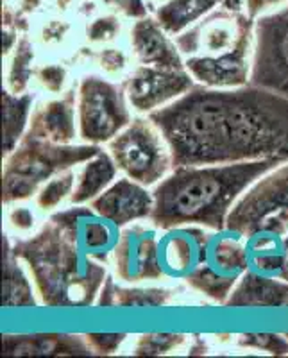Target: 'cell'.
I'll return each mask as SVG.
<instances>
[{
  "label": "cell",
  "mask_w": 288,
  "mask_h": 358,
  "mask_svg": "<svg viewBox=\"0 0 288 358\" xmlns=\"http://www.w3.org/2000/svg\"><path fill=\"white\" fill-rule=\"evenodd\" d=\"M149 118L168 143L174 167L288 162V97L264 86L197 85Z\"/></svg>",
  "instance_id": "1"
},
{
  "label": "cell",
  "mask_w": 288,
  "mask_h": 358,
  "mask_svg": "<svg viewBox=\"0 0 288 358\" xmlns=\"http://www.w3.org/2000/svg\"><path fill=\"white\" fill-rule=\"evenodd\" d=\"M281 163L285 162L258 159L174 167L152 192L154 210L150 222L158 229L203 226L217 231L226 228L227 217L244 192Z\"/></svg>",
  "instance_id": "2"
},
{
  "label": "cell",
  "mask_w": 288,
  "mask_h": 358,
  "mask_svg": "<svg viewBox=\"0 0 288 358\" xmlns=\"http://www.w3.org/2000/svg\"><path fill=\"white\" fill-rule=\"evenodd\" d=\"M13 252L33 274L41 303L50 308H86L97 305L106 264L88 257L52 219L31 238L18 241Z\"/></svg>",
  "instance_id": "3"
},
{
  "label": "cell",
  "mask_w": 288,
  "mask_h": 358,
  "mask_svg": "<svg viewBox=\"0 0 288 358\" xmlns=\"http://www.w3.org/2000/svg\"><path fill=\"white\" fill-rule=\"evenodd\" d=\"M102 149L95 143H54L25 133L17 149L9 152L2 174L4 203L25 201L36 194L47 179L69 171L73 165L86 163Z\"/></svg>",
  "instance_id": "4"
},
{
  "label": "cell",
  "mask_w": 288,
  "mask_h": 358,
  "mask_svg": "<svg viewBox=\"0 0 288 358\" xmlns=\"http://www.w3.org/2000/svg\"><path fill=\"white\" fill-rule=\"evenodd\" d=\"M108 149L118 171L143 187L158 185L174 167L168 143L150 118H134Z\"/></svg>",
  "instance_id": "5"
},
{
  "label": "cell",
  "mask_w": 288,
  "mask_h": 358,
  "mask_svg": "<svg viewBox=\"0 0 288 358\" xmlns=\"http://www.w3.org/2000/svg\"><path fill=\"white\" fill-rule=\"evenodd\" d=\"M244 242V235L229 228L208 233L204 260L197 273L187 280L188 285L211 301L226 305L236 283L247 273Z\"/></svg>",
  "instance_id": "6"
},
{
  "label": "cell",
  "mask_w": 288,
  "mask_h": 358,
  "mask_svg": "<svg viewBox=\"0 0 288 358\" xmlns=\"http://www.w3.org/2000/svg\"><path fill=\"white\" fill-rule=\"evenodd\" d=\"M131 122L122 88L95 76L82 79L78 94V126L82 142L95 145L111 142Z\"/></svg>",
  "instance_id": "7"
},
{
  "label": "cell",
  "mask_w": 288,
  "mask_h": 358,
  "mask_svg": "<svg viewBox=\"0 0 288 358\" xmlns=\"http://www.w3.org/2000/svg\"><path fill=\"white\" fill-rule=\"evenodd\" d=\"M267 224L288 229V162L261 176L244 192L227 217L226 228L247 236Z\"/></svg>",
  "instance_id": "8"
},
{
  "label": "cell",
  "mask_w": 288,
  "mask_h": 358,
  "mask_svg": "<svg viewBox=\"0 0 288 358\" xmlns=\"http://www.w3.org/2000/svg\"><path fill=\"white\" fill-rule=\"evenodd\" d=\"M249 83L288 97V4L254 20Z\"/></svg>",
  "instance_id": "9"
},
{
  "label": "cell",
  "mask_w": 288,
  "mask_h": 358,
  "mask_svg": "<svg viewBox=\"0 0 288 358\" xmlns=\"http://www.w3.org/2000/svg\"><path fill=\"white\" fill-rule=\"evenodd\" d=\"M254 34V20L242 11L213 9L206 17L175 36L185 57H217L236 49Z\"/></svg>",
  "instance_id": "10"
},
{
  "label": "cell",
  "mask_w": 288,
  "mask_h": 358,
  "mask_svg": "<svg viewBox=\"0 0 288 358\" xmlns=\"http://www.w3.org/2000/svg\"><path fill=\"white\" fill-rule=\"evenodd\" d=\"M197 86L192 73L185 70H165L142 65L124 83L131 106L138 113H152L188 94Z\"/></svg>",
  "instance_id": "11"
},
{
  "label": "cell",
  "mask_w": 288,
  "mask_h": 358,
  "mask_svg": "<svg viewBox=\"0 0 288 358\" xmlns=\"http://www.w3.org/2000/svg\"><path fill=\"white\" fill-rule=\"evenodd\" d=\"M50 219L72 238L82 251L101 264H108L113 257L115 248L120 241V226L113 220L106 219L94 208L75 204L63 212L54 213Z\"/></svg>",
  "instance_id": "12"
},
{
  "label": "cell",
  "mask_w": 288,
  "mask_h": 358,
  "mask_svg": "<svg viewBox=\"0 0 288 358\" xmlns=\"http://www.w3.org/2000/svg\"><path fill=\"white\" fill-rule=\"evenodd\" d=\"M115 273L127 283L163 278L158 262V235L149 226H129L122 231L113 252Z\"/></svg>",
  "instance_id": "13"
},
{
  "label": "cell",
  "mask_w": 288,
  "mask_h": 358,
  "mask_svg": "<svg viewBox=\"0 0 288 358\" xmlns=\"http://www.w3.org/2000/svg\"><path fill=\"white\" fill-rule=\"evenodd\" d=\"M158 238V262L163 278L185 280L201 267L206 251L208 233L203 226H175L163 229Z\"/></svg>",
  "instance_id": "14"
},
{
  "label": "cell",
  "mask_w": 288,
  "mask_h": 358,
  "mask_svg": "<svg viewBox=\"0 0 288 358\" xmlns=\"http://www.w3.org/2000/svg\"><path fill=\"white\" fill-rule=\"evenodd\" d=\"M254 34L236 49L217 57H187L185 66L197 85L208 88H238L251 81Z\"/></svg>",
  "instance_id": "15"
},
{
  "label": "cell",
  "mask_w": 288,
  "mask_h": 358,
  "mask_svg": "<svg viewBox=\"0 0 288 358\" xmlns=\"http://www.w3.org/2000/svg\"><path fill=\"white\" fill-rule=\"evenodd\" d=\"M92 208L124 228L134 220L150 219L154 210V196L143 185L131 178H122L92 201Z\"/></svg>",
  "instance_id": "16"
},
{
  "label": "cell",
  "mask_w": 288,
  "mask_h": 358,
  "mask_svg": "<svg viewBox=\"0 0 288 358\" xmlns=\"http://www.w3.org/2000/svg\"><path fill=\"white\" fill-rule=\"evenodd\" d=\"M131 47L142 65L165 70L187 69L183 54L179 52L175 41L168 38V33L158 20L149 17L138 18L131 29Z\"/></svg>",
  "instance_id": "17"
},
{
  "label": "cell",
  "mask_w": 288,
  "mask_h": 358,
  "mask_svg": "<svg viewBox=\"0 0 288 358\" xmlns=\"http://www.w3.org/2000/svg\"><path fill=\"white\" fill-rule=\"evenodd\" d=\"M288 229L280 224H267L245 236L247 271L258 276L283 278L287 265Z\"/></svg>",
  "instance_id": "18"
},
{
  "label": "cell",
  "mask_w": 288,
  "mask_h": 358,
  "mask_svg": "<svg viewBox=\"0 0 288 358\" xmlns=\"http://www.w3.org/2000/svg\"><path fill=\"white\" fill-rule=\"evenodd\" d=\"M79 127L75 126V94L70 90L65 97L38 108L29 122L27 133L54 143H70Z\"/></svg>",
  "instance_id": "19"
},
{
  "label": "cell",
  "mask_w": 288,
  "mask_h": 358,
  "mask_svg": "<svg viewBox=\"0 0 288 358\" xmlns=\"http://www.w3.org/2000/svg\"><path fill=\"white\" fill-rule=\"evenodd\" d=\"M2 348L9 357H88L94 353L86 338L73 335H6Z\"/></svg>",
  "instance_id": "20"
},
{
  "label": "cell",
  "mask_w": 288,
  "mask_h": 358,
  "mask_svg": "<svg viewBox=\"0 0 288 358\" xmlns=\"http://www.w3.org/2000/svg\"><path fill=\"white\" fill-rule=\"evenodd\" d=\"M226 306L235 308H288V281L283 278L245 273L236 283Z\"/></svg>",
  "instance_id": "21"
},
{
  "label": "cell",
  "mask_w": 288,
  "mask_h": 358,
  "mask_svg": "<svg viewBox=\"0 0 288 358\" xmlns=\"http://www.w3.org/2000/svg\"><path fill=\"white\" fill-rule=\"evenodd\" d=\"M117 171V163L110 152L101 151L94 158H89L82 165V171L78 176V183L70 196L72 204H85L88 201L97 199L102 192L108 190L115 183Z\"/></svg>",
  "instance_id": "22"
},
{
  "label": "cell",
  "mask_w": 288,
  "mask_h": 358,
  "mask_svg": "<svg viewBox=\"0 0 288 358\" xmlns=\"http://www.w3.org/2000/svg\"><path fill=\"white\" fill-rule=\"evenodd\" d=\"M172 290L166 289H124L113 278H106L99 294L97 306H118V308H156L171 303Z\"/></svg>",
  "instance_id": "23"
},
{
  "label": "cell",
  "mask_w": 288,
  "mask_h": 358,
  "mask_svg": "<svg viewBox=\"0 0 288 358\" xmlns=\"http://www.w3.org/2000/svg\"><path fill=\"white\" fill-rule=\"evenodd\" d=\"M219 0H166L156 11V20L168 34H181L217 8Z\"/></svg>",
  "instance_id": "24"
},
{
  "label": "cell",
  "mask_w": 288,
  "mask_h": 358,
  "mask_svg": "<svg viewBox=\"0 0 288 358\" xmlns=\"http://www.w3.org/2000/svg\"><path fill=\"white\" fill-rule=\"evenodd\" d=\"M2 303L6 308H34L38 305L34 299L33 287L18 264L17 255L13 252L9 238H4V294Z\"/></svg>",
  "instance_id": "25"
},
{
  "label": "cell",
  "mask_w": 288,
  "mask_h": 358,
  "mask_svg": "<svg viewBox=\"0 0 288 358\" xmlns=\"http://www.w3.org/2000/svg\"><path fill=\"white\" fill-rule=\"evenodd\" d=\"M33 94H11L4 92V152L9 155L17 149L18 143L27 133L29 115L33 108Z\"/></svg>",
  "instance_id": "26"
},
{
  "label": "cell",
  "mask_w": 288,
  "mask_h": 358,
  "mask_svg": "<svg viewBox=\"0 0 288 358\" xmlns=\"http://www.w3.org/2000/svg\"><path fill=\"white\" fill-rule=\"evenodd\" d=\"M33 62H34V47L29 38H22L17 43L15 56L11 59L8 73V88L11 94H24L31 81L33 73Z\"/></svg>",
  "instance_id": "27"
},
{
  "label": "cell",
  "mask_w": 288,
  "mask_h": 358,
  "mask_svg": "<svg viewBox=\"0 0 288 358\" xmlns=\"http://www.w3.org/2000/svg\"><path fill=\"white\" fill-rule=\"evenodd\" d=\"M75 179L78 178H75L72 169L54 176L49 183H45V187L38 194V208L47 212V210H52V208L59 206L66 197L72 196L73 188H75Z\"/></svg>",
  "instance_id": "28"
},
{
  "label": "cell",
  "mask_w": 288,
  "mask_h": 358,
  "mask_svg": "<svg viewBox=\"0 0 288 358\" xmlns=\"http://www.w3.org/2000/svg\"><path fill=\"white\" fill-rule=\"evenodd\" d=\"M187 335L181 334H149L142 335L134 344L133 355L136 357H161L181 348Z\"/></svg>",
  "instance_id": "29"
},
{
  "label": "cell",
  "mask_w": 288,
  "mask_h": 358,
  "mask_svg": "<svg viewBox=\"0 0 288 358\" xmlns=\"http://www.w3.org/2000/svg\"><path fill=\"white\" fill-rule=\"evenodd\" d=\"M238 346L252 348V350L265 351L268 355L285 357L288 355V337L287 335L274 334H244L238 337Z\"/></svg>",
  "instance_id": "30"
},
{
  "label": "cell",
  "mask_w": 288,
  "mask_h": 358,
  "mask_svg": "<svg viewBox=\"0 0 288 358\" xmlns=\"http://www.w3.org/2000/svg\"><path fill=\"white\" fill-rule=\"evenodd\" d=\"M120 33V20L117 17H99L88 25V40L94 43L111 41Z\"/></svg>",
  "instance_id": "31"
},
{
  "label": "cell",
  "mask_w": 288,
  "mask_h": 358,
  "mask_svg": "<svg viewBox=\"0 0 288 358\" xmlns=\"http://www.w3.org/2000/svg\"><path fill=\"white\" fill-rule=\"evenodd\" d=\"M127 335L126 334H88L85 335L89 350L97 355H113L120 350Z\"/></svg>",
  "instance_id": "32"
},
{
  "label": "cell",
  "mask_w": 288,
  "mask_h": 358,
  "mask_svg": "<svg viewBox=\"0 0 288 358\" xmlns=\"http://www.w3.org/2000/svg\"><path fill=\"white\" fill-rule=\"evenodd\" d=\"M38 81L50 94H59L65 86L66 70L62 65H45L36 72Z\"/></svg>",
  "instance_id": "33"
},
{
  "label": "cell",
  "mask_w": 288,
  "mask_h": 358,
  "mask_svg": "<svg viewBox=\"0 0 288 358\" xmlns=\"http://www.w3.org/2000/svg\"><path fill=\"white\" fill-rule=\"evenodd\" d=\"M8 222L13 229L17 231H31L36 224V217H34L33 210L27 206H17L11 208L8 213Z\"/></svg>",
  "instance_id": "34"
},
{
  "label": "cell",
  "mask_w": 288,
  "mask_h": 358,
  "mask_svg": "<svg viewBox=\"0 0 288 358\" xmlns=\"http://www.w3.org/2000/svg\"><path fill=\"white\" fill-rule=\"evenodd\" d=\"M288 4V0H244L245 6V15L252 20L264 17L267 13H272L274 9L283 8Z\"/></svg>",
  "instance_id": "35"
},
{
  "label": "cell",
  "mask_w": 288,
  "mask_h": 358,
  "mask_svg": "<svg viewBox=\"0 0 288 358\" xmlns=\"http://www.w3.org/2000/svg\"><path fill=\"white\" fill-rule=\"evenodd\" d=\"M99 63H101L106 72H122L126 69V56L117 49H106L99 54Z\"/></svg>",
  "instance_id": "36"
},
{
  "label": "cell",
  "mask_w": 288,
  "mask_h": 358,
  "mask_svg": "<svg viewBox=\"0 0 288 358\" xmlns=\"http://www.w3.org/2000/svg\"><path fill=\"white\" fill-rule=\"evenodd\" d=\"M106 4L113 6L118 11H122L126 17L143 18L147 17V8L143 0H104Z\"/></svg>",
  "instance_id": "37"
},
{
  "label": "cell",
  "mask_w": 288,
  "mask_h": 358,
  "mask_svg": "<svg viewBox=\"0 0 288 358\" xmlns=\"http://www.w3.org/2000/svg\"><path fill=\"white\" fill-rule=\"evenodd\" d=\"M17 34L11 29H4V34H2V49H4V54H8L9 50L13 49V45H17Z\"/></svg>",
  "instance_id": "38"
},
{
  "label": "cell",
  "mask_w": 288,
  "mask_h": 358,
  "mask_svg": "<svg viewBox=\"0 0 288 358\" xmlns=\"http://www.w3.org/2000/svg\"><path fill=\"white\" fill-rule=\"evenodd\" d=\"M206 353H208L206 342H204L203 338L199 337V335H195L194 342H192V346H190V351H188V355H206Z\"/></svg>",
  "instance_id": "39"
},
{
  "label": "cell",
  "mask_w": 288,
  "mask_h": 358,
  "mask_svg": "<svg viewBox=\"0 0 288 358\" xmlns=\"http://www.w3.org/2000/svg\"><path fill=\"white\" fill-rule=\"evenodd\" d=\"M219 4L229 11H242L244 9V0H219Z\"/></svg>",
  "instance_id": "40"
},
{
  "label": "cell",
  "mask_w": 288,
  "mask_h": 358,
  "mask_svg": "<svg viewBox=\"0 0 288 358\" xmlns=\"http://www.w3.org/2000/svg\"><path fill=\"white\" fill-rule=\"evenodd\" d=\"M38 6H40V0H22V8H24L25 11H33Z\"/></svg>",
  "instance_id": "41"
},
{
  "label": "cell",
  "mask_w": 288,
  "mask_h": 358,
  "mask_svg": "<svg viewBox=\"0 0 288 358\" xmlns=\"http://www.w3.org/2000/svg\"><path fill=\"white\" fill-rule=\"evenodd\" d=\"M283 280L288 281V236H287V265H285V274H283Z\"/></svg>",
  "instance_id": "42"
},
{
  "label": "cell",
  "mask_w": 288,
  "mask_h": 358,
  "mask_svg": "<svg viewBox=\"0 0 288 358\" xmlns=\"http://www.w3.org/2000/svg\"><path fill=\"white\" fill-rule=\"evenodd\" d=\"M287 337H288V335H287Z\"/></svg>",
  "instance_id": "43"
}]
</instances>
